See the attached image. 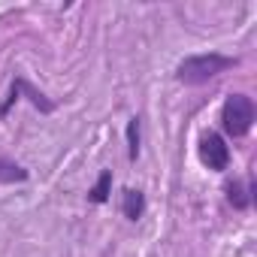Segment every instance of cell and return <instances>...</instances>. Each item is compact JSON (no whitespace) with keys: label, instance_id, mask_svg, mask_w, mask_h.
Instances as JSON below:
<instances>
[{"label":"cell","instance_id":"obj_1","mask_svg":"<svg viewBox=\"0 0 257 257\" xmlns=\"http://www.w3.org/2000/svg\"><path fill=\"white\" fill-rule=\"evenodd\" d=\"M233 67H239V58H233V55H221V52L188 55L176 67V82H182V85H206V82L218 79L221 73H227Z\"/></svg>","mask_w":257,"mask_h":257},{"label":"cell","instance_id":"obj_2","mask_svg":"<svg viewBox=\"0 0 257 257\" xmlns=\"http://www.w3.org/2000/svg\"><path fill=\"white\" fill-rule=\"evenodd\" d=\"M254 118H257V106L248 94H227L224 106H221V137H230V140H242L248 137V131L254 127Z\"/></svg>","mask_w":257,"mask_h":257},{"label":"cell","instance_id":"obj_3","mask_svg":"<svg viewBox=\"0 0 257 257\" xmlns=\"http://www.w3.org/2000/svg\"><path fill=\"white\" fill-rule=\"evenodd\" d=\"M19 100H31V103H34V109H40L43 115H52V112L58 109V103H55L52 97H46V94H43V91H40L28 76L16 73V76L10 79V94H7V100L0 103V121L10 115V109H13Z\"/></svg>","mask_w":257,"mask_h":257},{"label":"cell","instance_id":"obj_4","mask_svg":"<svg viewBox=\"0 0 257 257\" xmlns=\"http://www.w3.org/2000/svg\"><path fill=\"white\" fill-rule=\"evenodd\" d=\"M197 155H200V164L212 173H224L230 170V161H233V152L227 146V140L218 134V131H206L200 137V146H197Z\"/></svg>","mask_w":257,"mask_h":257},{"label":"cell","instance_id":"obj_5","mask_svg":"<svg viewBox=\"0 0 257 257\" xmlns=\"http://www.w3.org/2000/svg\"><path fill=\"white\" fill-rule=\"evenodd\" d=\"M118 209L127 221H143L146 218V209H149V200H146V191L143 188H121V197H118Z\"/></svg>","mask_w":257,"mask_h":257},{"label":"cell","instance_id":"obj_6","mask_svg":"<svg viewBox=\"0 0 257 257\" xmlns=\"http://www.w3.org/2000/svg\"><path fill=\"white\" fill-rule=\"evenodd\" d=\"M224 194H227V203L236 209V212H245L254 206V179H233L224 185Z\"/></svg>","mask_w":257,"mask_h":257},{"label":"cell","instance_id":"obj_7","mask_svg":"<svg viewBox=\"0 0 257 257\" xmlns=\"http://www.w3.org/2000/svg\"><path fill=\"white\" fill-rule=\"evenodd\" d=\"M124 143H127V161L137 164L140 155H143V118L140 115H131L124 124Z\"/></svg>","mask_w":257,"mask_h":257},{"label":"cell","instance_id":"obj_8","mask_svg":"<svg viewBox=\"0 0 257 257\" xmlns=\"http://www.w3.org/2000/svg\"><path fill=\"white\" fill-rule=\"evenodd\" d=\"M112 170H100V176H97V182L88 188V203L91 206H103V203H109V194H112Z\"/></svg>","mask_w":257,"mask_h":257},{"label":"cell","instance_id":"obj_9","mask_svg":"<svg viewBox=\"0 0 257 257\" xmlns=\"http://www.w3.org/2000/svg\"><path fill=\"white\" fill-rule=\"evenodd\" d=\"M28 179H31V170L28 167H22V164H16V161H10V158L0 155V185H22Z\"/></svg>","mask_w":257,"mask_h":257}]
</instances>
